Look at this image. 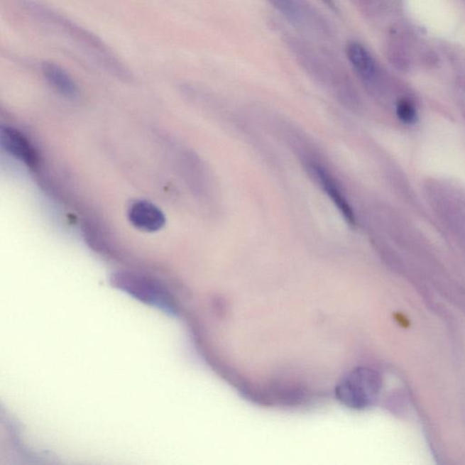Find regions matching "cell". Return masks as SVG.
Returning <instances> with one entry per match:
<instances>
[{
	"label": "cell",
	"mask_w": 465,
	"mask_h": 465,
	"mask_svg": "<svg viewBox=\"0 0 465 465\" xmlns=\"http://www.w3.org/2000/svg\"><path fill=\"white\" fill-rule=\"evenodd\" d=\"M328 9H331L332 11L338 12V6L336 2V0H321Z\"/></svg>",
	"instance_id": "cell-14"
},
{
	"label": "cell",
	"mask_w": 465,
	"mask_h": 465,
	"mask_svg": "<svg viewBox=\"0 0 465 465\" xmlns=\"http://www.w3.org/2000/svg\"><path fill=\"white\" fill-rule=\"evenodd\" d=\"M425 44L418 35L405 26H395L390 29L385 45L387 60L395 70L409 72L415 67Z\"/></svg>",
	"instance_id": "cell-5"
},
{
	"label": "cell",
	"mask_w": 465,
	"mask_h": 465,
	"mask_svg": "<svg viewBox=\"0 0 465 465\" xmlns=\"http://www.w3.org/2000/svg\"><path fill=\"white\" fill-rule=\"evenodd\" d=\"M0 143L6 152L28 167L33 168L38 165V158L34 146L18 130L3 126L0 131Z\"/></svg>",
	"instance_id": "cell-9"
},
{
	"label": "cell",
	"mask_w": 465,
	"mask_h": 465,
	"mask_svg": "<svg viewBox=\"0 0 465 465\" xmlns=\"http://www.w3.org/2000/svg\"><path fill=\"white\" fill-rule=\"evenodd\" d=\"M292 27L320 40H329L334 29L329 21L307 0H268Z\"/></svg>",
	"instance_id": "cell-4"
},
{
	"label": "cell",
	"mask_w": 465,
	"mask_h": 465,
	"mask_svg": "<svg viewBox=\"0 0 465 465\" xmlns=\"http://www.w3.org/2000/svg\"><path fill=\"white\" fill-rule=\"evenodd\" d=\"M128 219L136 229L154 233L164 227L165 214L155 204L146 200H138L128 208Z\"/></svg>",
	"instance_id": "cell-10"
},
{
	"label": "cell",
	"mask_w": 465,
	"mask_h": 465,
	"mask_svg": "<svg viewBox=\"0 0 465 465\" xmlns=\"http://www.w3.org/2000/svg\"><path fill=\"white\" fill-rule=\"evenodd\" d=\"M114 288L149 307L177 317L178 307L170 292L160 283L148 276L130 271L114 273L110 278Z\"/></svg>",
	"instance_id": "cell-2"
},
{
	"label": "cell",
	"mask_w": 465,
	"mask_h": 465,
	"mask_svg": "<svg viewBox=\"0 0 465 465\" xmlns=\"http://www.w3.org/2000/svg\"><path fill=\"white\" fill-rule=\"evenodd\" d=\"M396 115H398L400 121L405 124V125H412L418 119V113L415 104L408 99L398 100V104H396Z\"/></svg>",
	"instance_id": "cell-13"
},
{
	"label": "cell",
	"mask_w": 465,
	"mask_h": 465,
	"mask_svg": "<svg viewBox=\"0 0 465 465\" xmlns=\"http://www.w3.org/2000/svg\"><path fill=\"white\" fill-rule=\"evenodd\" d=\"M42 74L47 82L60 95L75 99L79 95V89L70 75L58 65L44 62L41 66Z\"/></svg>",
	"instance_id": "cell-11"
},
{
	"label": "cell",
	"mask_w": 465,
	"mask_h": 465,
	"mask_svg": "<svg viewBox=\"0 0 465 465\" xmlns=\"http://www.w3.org/2000/svg\"><path fill=\"white\" fill-rule=\"evenodd\" d=\"M346 52L348 61L363 83L372 90L381 89L388 80L386 72L373 54L356 41L348 43Z\"/></svg>",
	"instance_id": "cell-8"
},
{
	"label": "cell",
	"mask_w": 465,
	"mask_h": 465,
	"mask_svg": "<svg viewBox=\"0 0 465 465\" xmlns=\"http://www.w3.org/2000/svg\"><path fill=\"white\" fill-rule=\"evenodd\" d=\"M16 1L21 4L23 9L31 13V14H33L35 18L42 19L45 23H48V24L60 28V31H64L65 34L73 38L79 43L86 45L87 50L92 52L97 58V60L103 62L111 70H116V72L125 73L122 65L95 35L90 34L89 32L84 31V29L77 27L73 22L67 21V18L52 11L47 6L40 5V3L32 1V0H16Z\"/></svg>",
	"instance_id": "cell-3"
},
{
	"label": "cell",
	"mask_w": 465,
	"mask_h": 465,
	"mask_svg": "<svg viewBox=\"0 0 465 465\" xmlns=\"http://www.w3.org/2000/svg\"><path fill=\"white\" fill-rule=\"evenodd\" d=\"M285 44L309 77L330 90L344 105L354 106L359 102L352 80L331 52L292 35L285 38Z\"/></svg>",
	"instance_id": "cell-1"
},
{
	"label": "cell",
	"mask_w": 465,
	"mask_h": 465,
	"mask_svg": "<svg viewBox=\"0 0 465 465\" xmlns=\"http://www.w3.org/2000/svg\"><path fill=\"white\" fill-rule=\"evenodd\" d=\"M379 389L378 377L372 370L359 368L348 373L337 385V398L352 408H363L370 404Z\"/></svg>",
	"instance_id": "cell-6"
},
{
	"label": "cell",
	"mask_w": 465,
	"mask_h": 465,
	"mask_svg": "<svg viewBox=\"0 0 465 465\" xmlns=\"http://www.w3.org/2000/svg\"><path fill=\"white\" fill-rule=\"evenodd\" d=\"M354 4L368 18H380L401 8L402 0H353Z\"/></svg>",
	"instance_id": "cell-12"
},
{
	"label": "cell",
	"mask_w": 465,
	"mask_h": 465,
	"mask_svg": "<svg viewBox=\"0 0 465 465\" xmlns=\"http://www.w3.org/2000/svg\"><path fill=\"white\" fill-rule=\"evenodd\" d=\"M303 163L309 175L317 182L322 190L327 195L334 206L339 209L347 223L352 226H356V219L353 208L348 202L346 195L337 178L324 167L323 163L318 161L317 159L312 158L311 155L310 157H304Z\"/></svg>",
	"instance_id": "cell-7"
}]
</instances>
